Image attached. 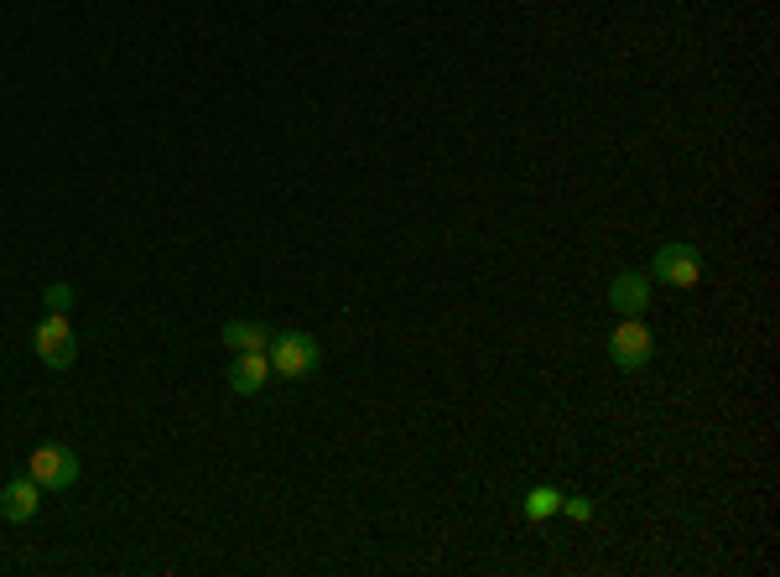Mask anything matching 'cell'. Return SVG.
<instances>
[{
	"instance_id": "cell-1",
	"label": "cell",
	"mask_w": 780,
	"mask_h": 577,
	"mask_svg": "<svg viewBox=\"0 0 780 577\" xmlns=\"http://www.w3.org/2000/svg\"><path fill=\"white\" fill-rule=\"evenodd\" d=\"M265 359H271V375H286V380H307L313 370L323 364V343L313 333H297V328H286V333H271L265 343Z\"/></svg>"
},
{
	"instance_id": "cell-2",
	"label": "cell",
	"mask_w": 780,
	"mask_h": 577,
	"mask_svg": "<svg viewBox=\"0 0 780 577\" xmlns=\"http://www.w3.org/2000/svg\"><path fill=\"white\" fill-rule=\"evenodd\" d=\"M79 453L68 448V442H42L37 453L26 459V474L37 478L42 489H68V484H79Z\"/></svg>"
},
{
	"instance_id": "cell-3",
	"label": "cell",
	"mask_w": 780,
	"mask_h": 577,
	"mask_svg": "<svg viewBox=\"0 0 780 577\" xmlns=\"http://www.w3.org/2000/svg\"><path fill=\"white\" fill-rule=\"evenodd\" d=\"M32 349L47 370H68L74 359H79V339H74V328H68V313H53V318L37 323V333H32Z\"/></svg>"
},
{
	"instance_id": "cell-4",
	"label": "cell",
	"mask_w": 780,
	"mask_h": 577,
	"mask_svg": "<svg viewBox=\"0 0 780 577\" xmlns=\"http://www.w3.org/2000/svg\"><path fill=\"white\" fill-rule=\"evenodd\" d=\"M656 276L666 286H698L702 281V250L698 245H660L656 250Z\"/></svg>"
},
{
	"instance_id": "cell-5",
	"label": "cell",
	"mask_w": 780,
	"mask_h": 577,
	"mask_svg": "<svg viewBox=\"0 0 780 577\" xmlns=\"http://www.w3.org/2000/svg\"><path fill=\"white\" fill-rule=\"evenodd\" d=\"M609 359L620 370H641L645 359H651V328L641 318H620V328L609 333Z\"/></svg>"
},
{
	"instance_id": "cell-6",
	"label": "cell",
	"mask_w": 780,
	"mask_h": 577,
	"mask_svg": "<svg viewBox=\"0 0 780 577\" xmlns=\"http://www.w3.org/2000/svg\"><path fill=\"white\" fill-rule=\"evenodd\" d=\"M42 510V484L32 474L26 478H11L5 489H0V520H11V525H26V520Z\"/></svg>"
},
{
	"instance_id": "cell-7",
	"label": "cell",
	"mask_w": 780,
	"mask_h": 577,
	"mask_svg": "<svg viewBox=\"0 0 780 577\" xmlns=\"http://www.w3.org/2000/svg\"><path fill=\"white\" fill-rule=\"evenodd\" d=\"M609 302H614L620 318H641L645 307H651V281L635 276V271H624V276L609 281Z\"/></svg>"
},
{
	"instance_id": "cell-8",
	"label": "cell",
	"mask_w": 780,
	"mask_h": 577,
	"mask_svg": "<svg viewBox=\"0 0 780 577\" xmlns=\"http://www.w3.org/2000/svg\"><path fill=\"white\" fill-rule=\"evenodd\" d=\"M265 380H271V359L265 354H235V364H229V391H235V396H260Z\"/></svg>"
},
{
	"instance_id": "cell-9",
	"label": "cell",
	"mask_w": 780,
	"mask_h": 577,
	"mask_svg": "<svg viewBox=\"0 0 780 577\" xmlns=\"http://www.w3.org/2000/svg\"><path fill=\"white\" fill-rule=\"evenodd\" d=\"M235 354H265V343H271V328L265 323H245V318H235V323H224V333H219Z\"/></svg>"
},
{
	"instance_id": "cell-10",
	"label": "cell",
	"mask_w": 780,
	"mask_h": 577,
	"mask_svg": "<svg viewBox=\"0 0 780 577\" xmlns=\"http://www.w3.org/2000/svg\"><path fill=\"white\" fill-rule=\"evenodd\" d=\"M557 505H562V489H552V484H536V489H525V520H546V516H557Z\"/></svg>"
},
{
	"instance_id": "cell-11",
	"label": "cell",
	"mask_w": 780,
	"mask_h": 577,
	"mask_svg": "<svg viewBox=\"0 0 780 577\" xmlns=\"http://www.w3.org/2000/svg\"><path fill=\"white\" fill-rule=\"evenodd\" d=\"M567 520H578V525H588L594 520V499H583V495H562V505H557Z\"/></svg>"
},
{
	"instance_id": "cell-12",
	"label": "cell",
	"mask_w": 780,
	"mask_h": 577,
	"mask_svg": "<svg viewBox=\"0 0 780 577\" xmlns=\"http://www.w3.org/2000/svg\"><path fill=\"white\" fill-rule=\"evenodd\" d=\"M42 302H47V313H68V307H74V286H68V281H53V286L42 292Z\"/></svg>"
}]
</instances>
